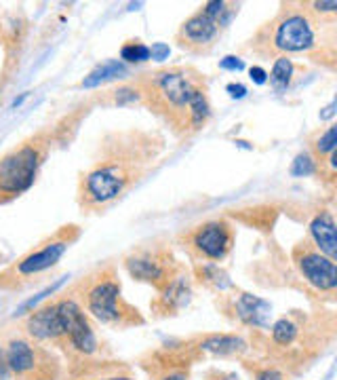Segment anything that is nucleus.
<instances>
[{"label": "nucleus", "mask_w": 337, "mask_h": 380, "mask_svg": "<svg viewBox=\"0 0 337 380\" xmlns=\"http://www.w3.org/2000/svg\"><path fill=\"white\" fill-rule=\"evenodd\" d=\"M120 60L127 63H141L150 60V47L141 41H129L120 49Z\"/></svg>", "instance_id": "obj_24"}, {"label": "nucleus", "mask_w": 337, "mask_h": 380, "mask_svg": "<svg viewBox=\"0 0 337 380\" xmlns=\"http://www.w3.org/2000/svg\"><path fill=\"white\" fill-rule=\"evenodd\" d=\"M59 285H61V281H59V283H55V285H51V287H47V290H45V292H41L38 296H34V298H30V300H28V302H26V305H23L21 309H19V313H26V311H30V309H32L34 305H38V302H41L43 298H47L49 294H53V292H55V290H57V287H59Z\"/></svg>", "instance_id": "obj_29"}, {"label": "nucleus", "mask_w": 337, "mask_h": 380, "mask_svg": "<svg viewBox=\"0 0 337 380\" xmlns=\"http://www.w3.org/2000/svg\"><path fill=\"white\" fill-rule=\"evenodd\" d=\"M179 246L196 262L203 264L222 262L234 248V228L224 218L207 220L181 233Z\"/></svg>", "instance_id": "obj_5"}, {"label": "nucleus", "mask_w": 337, "mask_h": 380, "mask_svg": "<svg viewBox=\"0 0 337 380\" xmlns=\"http://www.w3.org/2000/svg\"><path fill=\"white\" fill-rule=\"evenodd\" d=\"M78 235H80L78 226H74V224L61 226L41 248L32 250L21 260H17V264L13 268H9L0 279H26V277H34V275H41V273L53 268L63 258V253L70 250V246L78 239Z\"/></svg>", "instance_id": "obj_8"}, {"label": "nucleus", "mask_w": 337, "mask_h": 380, "mask_svg": "<svg viewBox=\"0 0 337 380\" xmlns=\"http://www.w3.org/2000/svg\"><path fill=\"white\" fill-rule=\"evenodd\" d=\"M299 6V4H297ZM316 23L301 11L287 4L274 19L264 23L253 38L249 49L260 58H287L293 53H308L316 43Z\"/></svg>", "instance_id": "obj_3"}, {"label": "nucleus", "mask_w": 337, "mask_h": 380, "mask_svg": "<svg viewBox=\"0 0 337 380\" xmlns=\"http://www.w3.org/2000/svg\"><path fill=\"white\" fill-rule=\"evenodd\" d=\"M196 349L215 357H236L247 353V342L236 334H207L198 340Z\"/></svg>", "instance_id": "obj_18"}, {"label": "nucleus", "mask_w": 337, "mask_h": 380, "mask_svg": "<svg viewBox=\"0 0 337 380\" xmlns=\"http://www.w3.org/2000/svg\"><path fill=\"white\" fill-rule=\"evenodd\" d=\"M192 357H183L181 353H156L152 357V364H144L150 374H154L156 380H188V368Z\"/></svg>", "instance_id": "obj_16"}, {"label": "nucleus", "mask_w": 337, "mask_h": 380, "mask_svg": "<svg viewBox=\"0 0 337 380\" xmlns=\"http://www.w3.org/2000/svg\"><path fill=\"white\" fill-rule=\"evenodd\" d=\"M135 87L141 93V102L163 117L177 135L194 133L192 106L207 93V83L194 68H165L144 74Z\"/></svg>", "instance_id": "obj_2"}, {"label": "nucleus", "mask_w": 337, "mask_h": 380, "mask_svg": "<svg viewBox=\"0 0 337 380\" xmlns=\"http://www.w3.org/2000/svg\"><path fill=\"white\" fill-rule=\"evenodd\" d=\"M4 361L9 370L26 380L53 379L57 374L55 361L49 357L47 351L34 347L23 338H13L4 349Z\"/></svg>", "instance_id": "obj_11"}, {"label": "nucleus", "mask_w": 337, "mask_h": 380, "mask_svg": "<svg viewBox=\"0 0 337 380\" xmlns=\"http://www.w3.org/2000/svg\"><path fill=\"white\" fill-rule=\"evenodd\" d=\"M78 294L80 307L104 325L131 327L144 323L139 311L122 298V287L112 266H104L82 279V283L78 285Z\"/></svg>", "instance_id": "obj_4"}, {"label": "nucleus", "mask_w": 337, "mask_h": 380, "mask_svg": "<svg viewBox=\"0 0 337 380\" xmlns=\"http://www.w3.org/2000/svg\"><path fill=\"white\" fill-rule=\"evenodd\" d=\"M127 72H129V70H127V65L122 62H106L102 63V65H97L89 76H85V80L80 83V87L93 89V87H100V85H104V83H110L114 78L124 76Z\"/></svg>", "instance_id": "obj_20"}, {"label": "nucleus", "mask_w": 337, "mask_h": 380, "mask_svg": "<svg viewBox=\"0 0 337 380\" xmlns=\"http://www.w3.org/2000/svg\"><path fill=\"white\" fill-rule=\"evenodd\" d=\"M57 319L61 327V344L70 347L78 355H93L100 349L95 329L91 319L80 307V302L72 296L61 298L55 302Z\"/></svg>", "instance_id": "obj_9"}, {"label": "nucleus", "mask_w": 337, "mask_h": 380, "mask_svg": "<svg viewBox=\"0 0 337 380\" xmlns=\"http://www.w3.org/2000/svg\"><path fill=\"white\" fill-rule=\"evenodd\" d=\"M220 30L222 26L200 9L179 26L175 34V43L190 53H207L215 45Z\"/></svg>", "instance_id": "obj_12"}, {"label": "nucleus", "mask_w": 337, "mask_h": 380, "mask_svg": "<svg viewBox=\"0 0 337 380\" xmlns=\"http://www.w3.org/2000/svg\"><path fill=\"white\" fill-rule=\"evenodd\" d=\"M225 91H228L232 97H245L247 87H245V85H234V83H232V85H228V87H225Z\"/></svg>", "instance_id": "obj_33"}, {"label": "nucleus", "mask_w": 337, "mask_h": 380, "mask_svg": "<svg viewBox=\"0 0 337 380\" xmlns=\"http://www.w3.org/2000/svg\"><path fill=\"white\" fill-rule=\"evenodd\" d=\"M45 159V148L38 142H28L0 159V201H11L23 194L36 180Z\"/></svg>", "instance_id": "obj_7"}, {"label": "nucleus", "mask_w": 337, "mask_h": 380, "mask_svg": "<svg viewBox=\"0 0 337 380\" xmlns=\"http://www.w3.org/2000/svg\"><path fill=\"white\" fill-rule=\"evenodd\" d=\"M26 327H28L30 336H34L36 340H51V342L61 344V327H59V319H57L55 302L34 311L28 317Z\"/></svg>", "instance_id": "obj_17"}, {"label": "nucleus", "mask_w": 337, "mask_h": 380, "mask_svg": "<svg viewBox=\"0 0 337 380\" xmlns=\"http://www.w3.org/2000/svg\"><path fill=\"white\" fill-rule=\"evenodd\" d=\"M220 68H222V70H232V72H238V70H242V68H245V62H242L240 58L228 56V58H224V60L220 62Z\"/></svg>", "instance_id": "obj_30"}, {"label": "nucleus", "mask_w": 337, "mask_h": 380, "mask_svg": "<svg viewBox=\"0 0 337 380\" xmlns=\"http://www.w3.org/2000/svg\"><path fill=\"white\" fill-rule=\"evenodd\" d=\"M304 327H301V321H297L295 317H281L272 329H270V342L282 349V351H289L293 349L297 342H299V336H301Z\"/></svg>", "instance_id": "obj_19"}, {"label": "nucleus", "mask_w": 337, "mask_h": 380, "mask_svg": "<svg viewBox=\"0 0 337 380\" xmlns=\"http://www.w3.org/2000/svg\"><path fill=\"white\" fill-rule=\"evenodd\" d=\"M293 262L299 270V275L304 277V281L314 287L321 294L333 296L337 287V266L336 260L327 258L325 253H321L310 239L299 241L293 248Z\"/></svg>", "instance_id": "obj_10"}, {"label": "nucleus", "mask_w": 337, "mask_h": 380, "mask_svg": "<svg viewBox=\"0 0 337 380\" xmlns=\"http://www.w3.org/2000/svg\"><path fill=\"white\" fill-rule=\"evenodd\" d=\"M336 144H337V127L336 125H329L325 131H321L319 135H316V139L310 144V148H312V157H314V161H316V167L329 157V154H333L336 152Z\"/></svg>", "instance_id": "obj_21"}, {"label": "nucleus", "mask_w": 337, "mask_h": 380, "mask_svg": "<svg viewBox=\"0 0 337 380\" xmlns=\"http://www.w3.org/2000/svg\"><path fill=\"white\" fill-rule=\"evenodd\" d=\"M91 380H135V376H131V372L129 370H124V368H108V370H102V374L100 376H95V379Z\"/></svg>", "instance_id": "obj_28"}, {"label": "nucleus", "mask_w": 337, "mask_h": 380, "mask_svg": "<svg viewBox=\"0 0 337 380\" xmlns=\"http://www.w3.org/2000/svg\"><path fill=\"white\" fill-rule=\"evenodd\" d=\"M124 266L133 279L152 285L159 294L181 273V266L165 243H148L135 248L129 255H124Z\"/></svg>", "instance_id": "obj_6"}, {"label": "nucleus", "mask_w": 337, "mask_h": 380, "mask_svg": "<svg viewBox=\"0 0 337 380\" xmlns=\"http://www.w3.org/2000/svg\"><path fill=\"white\" fill-rule=\"evenodd\" d=\"M251 78H253L257 85H264V83L268 80V72H266L264 68H260V65H253V68H251Z\"/></svg>", "instance_id": "obj_32"}, {"label": "nucleus", "mask_w": 337, "mask_h": 380, "mask_svg": "<svg viewBox=\"0 0 337 380\" xmlns=\"http://www.w3.org/2000/svg\"><path fill=\"white\" fill-rule=\"evenodd\" d=\"M289 174L295 176V178L314 176V174H316V161H314L312 152H299V154L295 157V161L291 163Z\"/></svg>", "instance_id": "obj_25"}, {"label": "nucleus", "mask_w": 337, "mask_h": 380, "mask_svg": "<svg viewBox=\"0 0 337 380\" xmlns=\"http://www.w3.org/2000/svg\"><path fill=\"white\" fill-rule=\"evenodd\" d=\"M112 102L118 106H124V104H133V102H141V93L139 89L133 85V87H118L116 91H112Z\"/></svg>", "instance_id": "obj_26"}, {"label": "nucleus", "mask_w": 337, "mask_h": 380, "mask_svg": "<svg viewBox=\"0 0 337 380\" xmlns=\"http://www.w3.org/2000/svg\"><path fill=\"white\" fill-rule=\"evenodd\" d=\"M196 277L200 283H205L207 287L211 290H218V292H224L225 287H230V279L224 270L215 264H198L196 266Z\"/></svg>", "instance_id": "obj_22"}, {"label": "nucleus", "mask_w": 337, "mask_h": 380, "mask_svg": "<svg viewBox=\"0 0 337 380\" xmlns=\"http://www.w3.org/2000/svg\"><path fill=\"white\" fill-rule=\"evenodd\" d=\"M253 380H287L284 372L281 368H274V366H264V368H257Z\"/></svg>", "instance_id": "obj_27"}, {"label": "nucleus", "mask_w": 337, "mask_h": 380, "mask_svg": "<svg viewBox=\"0 0 337 380\" xmlns=\"http://www.w3.org/2000/svg\"><path fill=\"white\" fill-rule=\"evenodd\" d=\"M190 298H192V279L181 270L161 292L159 300L154 302V309L161 315H175L190 302Z\"/></svg>", "instance_id": "obj_14"}, {"label": "nucleus", "mask_w": 337, "mask_h": 380, "mask_svg": "<svg viewBox=\"0 0 337 380\" xmlns=\"http://www.w3.org/2000/svg\"><path fill=\"white\" fill-rule=\"evenodd\" d=\"M310 243L325 253L327 258L336 260L337 255V235H336V220L331 211H321L314 216L310 222Z\"/></svg>", "instance_id": "obj_15"}, {"label": "nucleus", "mask_w": 337, "mask_h": 380, "mask_svg": "<svg viewBox=\"0 0 337 380\" xmlns=\"http://www.w3.org/2000/svg\"><path fill=\"white\" fill-rule=\"evenodd\" d=\"M167 56H168L167 45H163V43H156V45H152V47H150V58H152V60H159V62H163V60H167Z\"/></svg>", "instance_id": "obj_31"}, {"label": "nucleus", "mask_w": 337, "mask_h": 380, "mask_svg": "<svg viewBox=\"0 0 337 380\" xmlns=\"http://www.w3.org/2000/svg\"><path fill=\"white\" fill-rule=\"evenodd\" d=\"M270 76V85L274 87V91H284L291 85V76H293V62L289 58H277V62L272 65Z\"/></svg>", "instance_id": "obj_23"}, {"label": "nucleus", "mask_w": 337, "mask_h": 380, "mask_svg": "<svg viewBox=\"0 0 337 380\" xmlns=\"http://www.w3.org/2000/svg\"><path fill=\"white\" fill-rule=\"evenodd\" d=\"M228 313H234V319H238L245 325L264 327L270 313V305L253 294L240 292L238 296L228 298Z\"/></svg>", "instance_id": "obj_13"}, {"label": "nucleus", "mask_w": 337, "mask_h": 380, "mask_svg": "<svg viewBox=\"0 0 337 380\" xmlns=\"http://www.w3.org/2000/svg\"><path fill=\"white\" fill-rule=\"evenodd\" d=\"M165 150V139L156 131H116L102 142V157L78 184L80 205L100 211L133 189Z\"/></svg>", "instance_id": "obj_1"}]
</instances>
